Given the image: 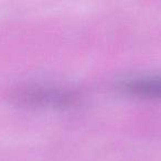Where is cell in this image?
Wrapping results in <instances>:
<instances>
[{
    "instance_id": "obj_1",
    "label": "cell",
    "mask_w": 161,
    "mask_h": 161,
    "mask_svg": "<svg viewBox=\"0 0 161 161\" xmlns=\"http://www.w3.org/2000/svg\"><path fill=\"white\" fill-rule=\"evenodd\" d=\"M125 88L132 94L161 98V76H149L132 80L126 84Z\"/></svg>"
}]
</instances>
